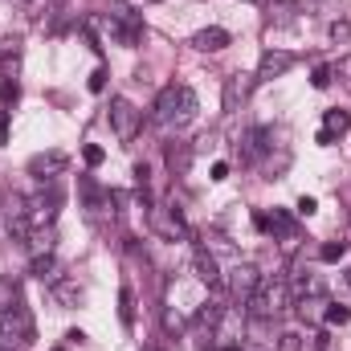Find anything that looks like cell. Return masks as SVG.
Instances as JSON below:
<instances>
[{
	"label": "cell",
	"mask_w": 351,
	"mask_h": 351,
	"mask_svg": "<svg viewBox=\"0 0 351 351\" xmlns=\"http://www.w3.org/2000/svg\"><path fill=\"white\" fill-rule=\"evenodd\" d=\"M196 110H200L196 90L184 86V82H172V86L160 90V98H156V106H152V123H156L160 131H184V127L196 119Z\"/></svg>",
	"instance_id": "cell-1"
},
{
	"label": "cell",
	"mask_w": 351,
	"mask_h": 351,
	"mask_svg": "<svg viewBox=\"0 0 351 351\" xmlns=\"http://www.w3.org/2000/svg\"><path fill=\"white\" fill-rule=\"evenodd\" d=\"M90 90H94V94H102V90H106V70H102V66L90 74Z\"/></svg>",
	"instance_id": "cell-38"
},
{
	"label": "cell",
	"mask_w": 351,
	"mask_h": 351,
	"mask_svg": "<svg viewBox=\"0 0 351 351\" xmlns=\"http://www.w3.org/2000/svg\"><path fill=\"white\" fill-rule=\"evenodd\" d=\"M78 196H82V208H86V221L90 225H114L119 221V192L102 188L98 180L90 176H78Z\"/></svg>",
	"instance_id": "cell-3"
},
{
	"label": "cell",
	"mask_w": 351,
	"mask_h": 351,
	"mask_svg": "<svg viewBox=\"0 0 351 351\" xmlns=\"http://www.w3.org/2000/svg\"><path fill=\"white\" fill-rule=\"evenodd\" d=\"M258 282H262V274H258V265H254V262H233V269L225 274V286H229L233 306H245V302L254 298Z\"/></svg>",
	"instance_id": "cell-9"
},
{
	"label": "cell",
	"mask_w": 351,
	"mask_h": 351,
	"mask_svg": "<svg viewBox=\"0 0 351 351\" xmlns=\"http://www.w3.org/2000/svg\"><path fill=\"white\" fill-rule=\"evenodd\" d=\"M311 348H315V351H331V331H327V327H319V331L311 335Z\"/></svg>",
	"instance_id": "cell-36"
},
{
	"label": "cell",
	"mask_w": 351,
	"mask_h": 351,
	"mask_svg": "<svg viewBox=\"0 0 351 351\" xmlns=\"http://www.w3.org/2000/svg\"><path fill=\"white\" fill-rule=\"evenodd\" d=\"M351 319V306H343V302H327V311H323V323L327 327H343Z\"/></svg>",
	"instance_id": "cell-29"
},
{
	"label": "cell",
	"mask_w": 351,
	"mask_h": 351,
	"mask_svg": "<svg viewBox=\"0 0 351 351\" xmlns=\"http://www.w3.org/2000/svg\"><path fill=\"white\" fill-rule=\"evenodd\" d=\"M200 245H204L213 258H233V262H241L237 250H233V241H229L225 233H208V229H204V233H200Z\"/></svg>",
	"instance_id": "cell-23"
},
{
	"label": "cell",
	"mask_w": 351,
	"mask_h": 351,
	"mask_svg": "<svg viewBox=\"0 0 351 351\" xmlns=\"http://www.w3.org/2000/svg\"><path fill=\"white\" fill-rule=\"evenodd\" d=\"M213 180H229V164H213Z\"/></svg>",
	"instance_id": "cell-41"
},
{
	"label": "cell",
	"mask_w": 351,
	"mask_h": 351,
	"mask_svg": "<svg viewBox=\"0 0 351 351\" xmlns=\"http://www.w3.org/2000/svg\"><path fill=\"white\" fill-rule=\"evenodd\" d=\"M62 4H66V0H53V8H62Z\"/></svg>",
	"instance_id": "cell-44"
},
{
	"label": "cell",
	"mask_w": 351,
	"mask_h": 351,
	"mask_svg": "<svg viewBox=\"0 0 351 351\" xmlns=\"http://www.w3.org/2000/svg\"><path fill=\"white\" fill-rule=\"evenodd\" d=\"M343 254H348V245H343V241H327V245L319 250V262L335 265V262H343Z\"/></svg>",
	"instance_id": "cell-32"
},
{
	"label": "cell",
	"mask_w": 351,
	"mask_h": 351,
	"mask_svg": "<svg viewBox=\"0 0 351 351\" xmlns=\"http://www.w3.org/2000/svg\"><path fill=\"white\" fill-rule=\"evenodd\" d=\"M156 4H160V0H156Z\"/></svg>",
	"instance_id": "cell-49"
},
{
	"label": "cell",
	"mask_w": 351,
	"mask_h": 351,
	"mask_svg": "<svg viewBox=\"0 0 351 351\" xmlns=\"http://www.w3.org/2000/svg\"><path fill=\"white\" fill-rule=\"evenodd\" d=\"M315 208H319V200H315V196H298V217H311Z\"/></svg>",
	"instance_id": "cell-39"
},
{
	"label": "cell",
	"mask_w": 351,
	"mask_h": 351,
	"mask_svg": "<svg viewBox=\"0 0 351 351\" xmlns=\"http://www.w3.org/2000/svg\"><path fill=\"white\" fill-rule=\"evenodd\" d=\"M33 339H37V323H33V315H29V306H25V302H16L12 311H4V315H0V348L29 351V348H33Z\"/></svg>",
	"instance_id": "cell-4"
},
{
	"label": "cell",
	"mask_w": 351,
	"mask_h": 351,
	"mask_svg": "<svg viewBox=\"0 0 351 351\" xmlns=\"http://www.w3.org/2000/svg\"><path fill=\"white\" fill-rule=\"evenodd\" d=\"M254 86H258V74H229L225 78V98H221L225 114H237V106L254 94Z\"/></svg>",
	"instance_id": "cell-13"
},
{
	"label": "cell",
	"mask_w": 351,
	"mask_h": 351,
	"mask_svg": "<svg viewBox=\"0 0 351 351\" xmlns=\"http://www.w3.org/2000/svg\"><path fill=\"white\" fill-rule=\"evenodd\" d=\"M29 274H33L37 282H45V286H53V282L62 278V262H58L53 254H37L33 265H29Z\"/></svg>",
	"instance_id": "cell-22"
},
{
	"label": "cell",
	"mask_w": 351,
	"mask_h": 351,
	"mask_svg": "<svg viewBox=\"0 0 351 351\" xmlns=\"http://www.w3.org/2000/svg\"><path fill=\"white\" fill-rule=\"evenodd\" d=\"M311 86H315V90L331 86V66H315V70H311Z\"/></svg>",
	"instance_id": "cell-35"
},
{
	"label": "cell",
	"mask_w": 351,
	"mask_h": 351,
	"mask_svg": "<svg viewBox=\"0 0 351 351\" xmlns=\"http://www.w3.org/2000/svg\"><path fill=\"white\" fill-rule=\"evenodd\" d=\"M208 335H213V348L217 351L245 348V306H225Z\"/></svg>",
	"instance_id": "cell-5"
},
{
	"label": "cell",
	"mask_w": 351,
	"mask_h": 351,
	"mask_svg": "<svg viewBox=\"0 0 351 351\" xmlns=\"http://www.w3.org/2000/svg\"><path fill=\"white\" fill-rule=\"evenodd\" d=\"M49 290H53V298H58L62 306H78V302L86 298V290H82V282H78V278H66V274H62V278H58V282H53Z\"/></svg>",
	"instance_id": "cell-20"
},
{
	"label": "cell",
	"mask_w": 351,
	"mask_h": 351,
	"mask_svg": "<svg viewBox=\"0 0 351 351\" xmlns=\"http://www.w3.org/2000/svg\"><path fill=\"white\" fill-rule=\"evenodd\" d=\"M21 53H25V41L21 37H0V78H12L21 74Z\"/></svg>",
	"instance_id": "cell-18"
},
{
	"label": "cell",
	"mask_w": 351,
	"mask_h": 351,
	"mask_svg": "<svg viewBox=\"0 0 351 351\" xmlns=\"http://www.w3.org/2000/svg\"><path fill=\"white\" fill-rule=\"evenodd\" d=\"M274 351H306V339H302L298 331H282V335L274 339Z\"/></svg>",
	"instance_id": "cell-30"
},
{
	"label": "cell",
	"mask_w": 351,
	"mask_h": 351,
	"mask_svg": "<svg viewBox=\"0 0 351 351\" xmlns=\"http://www.w3.org/2000/svg\"><path fill=\"white\" fill-rule=\"evenodd\" d=\"M250 4H265V0H250Z\"/></svg>",
	"instance_id": "cell-45"
},
{
	"label": "cell",
	"mask_w": 351,
	"mask_h": 351,
	"mask_svg": "<svg viewBox=\"0 0 351 351\" xmlns=\"http://www.w3.org/2000/svg\"><path fill=\"white\" fill-rule=\"evenodd\" d=\"M53 351H66V348H53Z\"/></svg>",
	"instance_id": "cell-47"
},
{
	"label": "cell",
	"mask_w": 351,
	"mask_h": 351,
	"mask_svg": "<svg viewBox=\"0 0 351 351\" xmlns=\"http://www.w3.org/2000/svg\"><path fill=\"white\" fill-rule=\"evenodd\" d=\"M16 98H21V86H16L12 78H0V110H4V114H12Z\"/></svg>",
	"instance_id": "cell-28"
},
{
	"label": "cell",
	"mask_w": 351,
	"mask_h": 351,
	"mask_svg": "<svg viewBox=\"0 0 351 351\" xmlns=\"http://www.w3.org/2000/svg\"><path fill=\"white\" fill-rule=\"evenodd\" d=\"M294 306V294H290V282L286 278H262L258 282V290H254V298L245 302V315H254V319H282L286 311Z\"/></svg>",
	"instance_id": "cell-2"
},
{
	"label": "cell",
	"mask_w": 351,
	"mask_h": 351,
	"mask_svg": "<svg viewBox=\"0 0 351 351\" xmlns=\"http://www.w3.org/2000/svg\"><path fill=\"white\" fill-rule=\"evenodd\" d=\"M265 233H274V237H278L286 250H294V245L302 241V237H298V225H294V217H290V213H282V208H274V213L265 217Z\"/></svg>",
	"instance_id": "cell-16"
},
{
	"label": "cell",
	"mask_w": 351,
	"mask_h": 351,
	"mask_svg": "<svg viewBox=\"0 0 351 351\" xmlns=\"http://www.w3.org/2000/svg\"><path fill=\"white\" fill-rule=\"evenodd\" d=\"M0 143H8V114L0 110Z\"/></svg>",
	"instance_id": "cell-42"
},
{
	"label": "cell",
	"mask_w": 351,
	"mask_h": 351,
	"mask_svg": "<svg viewBox=\"0 0 351 351\" xmlns=\"http://www.w3.org/2000/svg\"><path fill=\"white\" fill-rule=\"evenodd\" d=\"M294 12H298V0H265V21L278 29L294 25Z\"/></svg>",
	"instance_id": "cell-21"
},
{
	"label": "cell",
	"mask_w": 351,
	"mask_h": 351,
	"mask_svg": "<svg viewBox=\"0 0 351 351\" xmlns=\"http://www.w3.org/2000/svg\"><path fill=\"white\" fill-rule=\"evenodd\" d=\"M119 319H123V327H135V290L131 286L119 290Z\"/></svg>",
	"instance_id": "cell-27"
},
{
	"label": "cell",
	"mask_w": 351,
	"mask_h": 351,
	"mask_svg": "<svg viewBox=\"0 0 351 351\" xmlns=\"http://www.w3.org/2000/svg\"><path fill=\"white\" fill-rule=\"evenodd\" d=\"M298 8H306V12H331V16H339V0H302Z\"/></svg>",
	"instance_id": "cell-33"
},
{
	"label": "cell",
	"mask_w": 351,
	"mask_h": 351,
	"mask_svg": "<svg viewBox=\"0 0 351 351\" xmlns=\"http://www.w3.org/2000/svg\"><path fill=\"white\" fill-rule=\"evenodd\" d=\"M233 351H241V348H233Z\"/></svg>",
	"instance_id": "cell-48"
},
{
	"label": "cell",
	"mask_w": 351,
	"mask_h": 351,
	"mask_svg": "<svg viewBox=\"0 0 351 351\" xmlns=\"http://www.w3.org/2000/svg\"><path fill=\"white\" fill-rule=\"evenodd\" d=\"M192 160H196V143H184V139H172V143L164 147V164H168V172H172L176 180L192 172Z\"/></svg>",
	"instance_id": "cell-15"
},
{
	"label": "cell",
	"mask_w": 351,
	"mask_h": 351,
	"mask_svg": "<svg viewBox=\"0 0 351 351\" xmlns=\"http://www.w3.org/2000/svg\"><path fill=\"white\" fill-rule=\"evenodd\" d=\"M0 217H4V225H8V233L16 241H25L33 233V225H29V196H21L16 188L0 192Z\"/></svg>",
	"instance_id": "cell-7"
},
{
	"label": "cell",
	"mask_w": 351,
	"mask_h": 351,
	"mask_svg": "<svg viewBox=\"0 0 351 351\" xmlns=\"http://www.w3.org/2000/svg\"><path fill=\"white\" fill-rule=\"evenodd\" d=\"M147 225H152V233H160L164 241H184V237H188V225H184V217H180L176 204H152V208H147Z\"/></svg>",
	"instance_id": "cell-11"
},
{
	"label": "cell",
	"mask_w": 351,
	"mask_h": 351,
	"mask_svg": "<svg viewBox=\"0 0 351 351\" xmlns=\"http://www.w3.org/2000/svg\"><path fill=\"white\" fill-rule=\"evenodd\" d=\"M229 41H233V37H229V29H221V25H208V29H200V33L192 37V49H200V53H221Z\"/></svg>",
	"instance_id": "cell-19"
},
{
	"label": "cell",
	"mask_w": 351,
	"mask_h": 351,
	"mask_svg": "<svg viewBox=\"0 0 351 351\" xmlns=\"http://www.w3.org/2000/svg\"><path fill=\"white\" fill-rule=\"evenodd\" d=\"M327 37H331L335 45H348V41H351V21L335 16V21H331V29H327Z\"/></svg>",
	"instance_id": "cell-31"
},
{
	"label": "cell",
	"mask_w": 351,
	"mask_h": 351,
	"mask_svg": "<svg viewBox=\"0 0 351 351\" xmlns=\"http://www.w3.org/2000/svg\"><path fill=\"white\" fill-rule=\"evenodd\" d=\"M106 119H110V131H114L119 143H135L139 131H143V110H139L131 98H110Z\"/></svg>",
	"instance_id": "cell-6"
},
{
	"label": "cell",
	"mask_w": 351,
	"mask_h": 351,
	"mask_svg": "<svg viewBox=\"0 0 351 351\" xmlns=\"http://www.w3.org/2000/svg\"><path fill=\"white\" fill-rule=\"evenodd\" d=\"M192 265H196V278H200L204 286H221V282H225V274H221V262H217V258H213V254H208L200 241L192 245Z\"/></svg>",
	"instance_id": "cell-17"
},
{
	"label": "cell",
	"mask_w": 351,
	"mask_h": 351,
	"mask_svg": "<svg viewBox=\"0 0 351 351\" xmlns=\"http://www.w3.org/2000/svg\"><path fill=\"white\" fill-rule=\"evenodd\" d=\"M348 286H351V269H348Z\"/></svg>",
	"instance_id": "cell-46"
},
{
	"label": "cell",
	"mask_w": 351,
	"mask_h": 351,
	"mask_svg": "<svg viewBox=\"0 0 351 351\" xmlns=\"http://www.w3.org/2000/svg\"><path fill=\"white\" fill-rule=\"evenodd\" d=\"M66 168H70V156L66 152H37L29 160V176L37 184H58V176H66Z\"/></svg>",
	"instance_id": "cell-12"
},
{
	"label": "cell",
	"mask_w": 351,
	"mask_h": 351,
	"mask_svg": "<svg viewBox=\"0 0 351 351\" xmlns=\"http://www.w3.org/2000/svg\"><path fill=\"white\" fill-rule=\"evenodd\" d=\"M269 152H274V131L269 127H245L237 135V160L241 164H262Z\"/></svg>",
	"instance_id": "cell-10"
},
{
	"label": "cell",
	"mask_w": 351,
	"mask_h": 351,
	"mask_svg": "<svg viewBox=\"0 0 351 351\" xmlns=\"http://www.w3.org/2000/svg\"><path fill=\"white\" fill-rule=\"evenodd\" d=\"M164 331H168V335H180V331H184V315H180L176 306H164Z\"/></svg>",
	"instance_id": "cell-34"
},
{
	"label": "cell",
	"mask_w": 351,
	"mask_h": 351,
	"mask_svg": "<svg viewBox=\"0 0 351 351\" xmlns=\"http://www.w3.org/2000/svg\"><path fill=\"white\" fill-rule=\"evenodd\" d=\"M82 160H86L90 168H98V164L106 160V152H102V147H94V143H86V147H82Z\"/></svg>",
	"instance_id": "cell-37"
},
{
	"label": "cell",
	"mask_w": 351,
	"mask_h": 351,
	"mask_svg": "<svg viewBox=\"0 0 351 351\" xmlns=\"http://www.w3.org/2000/svg\"><path fill=\"white\" fill-rule=\"evenodd\" d=\"M294 66H298V58H294V53H286V49H265L262 62H258V82H274V78L290 74Z\"/></svg>",
	"instance_id": "cell-14"
},
{
	"label": "cell",
	"mask_w": 351,
	"mask_h": 351,
	"mask_svg": "<svg viewBox=\"0 0 351 351\" xmlns=\"http://www.w3.org/2000/svg\"><path fill=\"white\" fill-rule=\"evenodd\" d=\"M16 302H21V282H16L12 274H0V315L12 311Z\"/></svg>",
	"instance_id": "cell-25"
},
{
	"label": "cell",
	"mask_w": 351,
	"mask_h": 351,
	"mask_svg": "<svg viewBox=\"0 0 351 351\" xmlns=\"http://www.w3.org/2000/svg\"><path fill=\"white\" fill-rule=\"evenodd\" d=\"M58 213H62V192H58V184H41V192L29 196V225H33V229H49V225L58 221Z\"/></svg>",
	"instance_id": "cell-8"
},
{
	"label": "cell",
	"mask_w": 351,
	"mask_h": 351,
	"mask_svg": "<svg viewBox=\"0 0 351 351\" xmlns=\"http://www.w3.org/2000/svg\"><path fill=\"white\" fill-rule=\"evenodd\" d=\"M53 241H58L53 225H49V229H33V233L25 237V245L33 250V258H37V254H53Z\"/></svg>",
	"instance_id": "cell-24"
},
{
	"label": "cell",
	"mask_w": 351,
	"mask_h": 351,
	"mask_svg": "<svg viewBox=\"0 0 351 351\" xmlns=\"http://www.w3.org/2000/svg\"><path fill=\"white\" fill-rule=\"evenodd\" d=\"M315 143H319V147H331V143H335V135H331V131H319V135H315Z\"/></svg>",
	"instance_id": "cell-40"
},
{
	"label": "cell",
	"mask_w": 351,
	"mask_h": 351,
	"mask_svg": "<svg viewBox=\"0 0 351 351\" xmlns=\"http://www.w3.org/2000/svg\"><path fill=\"white\" fill-rule=\"evenodd\" d=\"M323 131H331L335 139H339V135H348V131H351V114H348V110H339V106H335V110H327V114H323Z\"/></svg>",
	"instance_id": "cell-26"
},
{
	"label": "cell",
	"mask_w": 351,
	"mask_h": 351,
	"mask_svg": "<svg viewBox=\"0 0 351 351\" xmlns=\"http://www.w3.org/2000/svg\"><path fill=\"white\" fill-rule=\"evenodd\" d=\"M143 351H168V339H156V343H147Z\"/></svg>",
	"instance_id": "cell-43"
}]
</instances>
